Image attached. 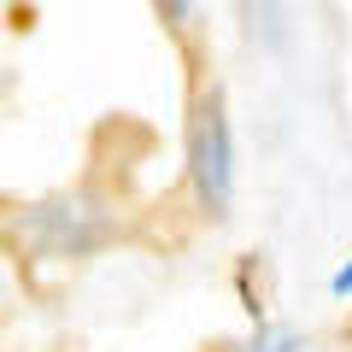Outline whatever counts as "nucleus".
I'll return each instance as SVG.
<instances>
[{"instance_id":"f257e3e1","label":"nucleus","mask_w":352,"mask_h":352,"mask_svg":"<svg viewBox=\"0 0 352 352\" xmlns=\"http://www.w3.org/2000/svg\"><path fill=\"white\" fill-rule=\"evenodd\" d=\"M188 164H194V188L212 212H229V194H235V147H229V118L223 100H200L194 112V141H188Z\"/></svg>"},{"instance_id":"f03ea898","label":"nucleus","mask_w":352,"mask_h":352,"mask_svg":"<svg viewBox=\"0 0 352 352\" xmlns=\"http://www.w3.org/2000/svg\"><path fill=\"white\" fill-rule=\"evenodd\" d=\"M247 352H300V335H294V329H270V323H264L258 335H252Z\"/></svg>"},{"instance_id":"7ed1b4c3","label":"nucleus","mask_w":352,"mask_h":352,"mask_svg":"<svg viewBox=\"0 0 352 352\" xmlns=\"http://www.w3.org/2000/svg\"><path fill=\"white\" fill-rule=\"evenodd\" d=\"M329 294H335V300H346V294H352V258H346V264L335 270V282H329Z\"/></svg>"},{"instance_id":"20e7f679","label":"nucleus","mask_w":352,"mask_h":352,"mask_svg":"<svg viewBox=\"0 0 352 352\" xmlns=\"http://www.w3.org/2000/svg\"><path fill=\"white\" fill-rule=\"evenodd\" d=\"M159 6H164V12L176 18V24H182V18H188V0H159Z\"/></svg>"}]
</instances>
